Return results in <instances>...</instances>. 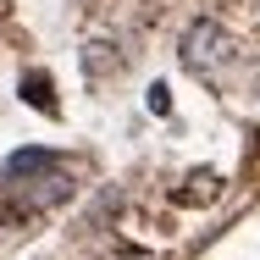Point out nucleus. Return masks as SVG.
Returning a JSON list of instances; mask_svg holds the SVG:
<instances>
[{
  "label": "nucleus",
  "instance_id": "1",
  "mask_svg": "<svg viewBox=\"0 0 260 260\" xmlns=\"http://www.w3.org/2000/svg\"><path fill=\"white\" fill-rule=\"evenodd\" d=\"M177 55H183V67L188 72H221L227 61H233V39H227V28L216 22V17H194L188 28H183V39H177Z\"/></svg>",
  "mask_w": 260,
  "mask_h": 260
},
{
  "label": "nucleus",
  "instance_id": "2",
  "mask_svg": "<svg viewBox=\"0 0 260 260\" xmlns=\"http://www.w3.org/2000/svg\"><path fill=\"white\" fill-rule=\"evenodd\" d=\"M0 172H6L11 183H22V177H45V172H55V155H50V150H17Z\"/></svg>",
  "mask_w": 260,
  "mask_h": 260
},
{
  "label": "nucleus",
  "instance_id": "3",
  "mask_svg": "<svg viewBox=\"0 0 260 260\" xmlns=\"http://www.w3.org/2000/svg\"><path fill=\"white\" fill-rule=\"evenodd\" d=\"M83 72H89V78H111V72H122L116 45H111V39H89V45H83Z\"/></svg>",
  "mask_w": 260,
  "mask_h": 260
},
{
  "label": "nucleus",
  "instance_id": "4",
  "mask_svg": "<svg viewBox=\"0 0 260 260\" xmlns=\"http://www.w3.org/2000/svg\"><path fill=\"white\" fill-rule=\"evenodd\" d=\"M188 183H194V188H177V200H183V205H200V200H216V172H194Z\"/></svg>",
  "mask_w": 260,
  "mask_h": 260
},
{
  "label": "nucleus",
  "instance_id": "5",
  "mask_svg": "<svg viewBox=\"0 0 260 260\" xmlns=\"http://www.w3.org/2000/svg\"><path fill=\"white\" fill-rule=\"evenodd\" d=\"M22 94L39 105V111H55V100H50V83H45V72H34V78H22Z\"/></svg>",
  "mask_w": 260,
  "mask_h": 260
},
{
  "label": "nucleus",
  "instance_id": "6",
  "mask_svg": "<svg viewBox=\"0 0 260 260\" xmlns=\"http://www.w3.org/2000/svg\"><path fill=\"white\" fill-rule=\"evenodd\" d=\"M150 111H155V116H166V111H172V94H166V83H155V89H150Z\"/></svg>",
  "mask_w": 260,
  "mask_h": 260
}]
</instances>
